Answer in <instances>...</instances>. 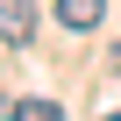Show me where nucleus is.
<instances>
[{"label":"nucleus","mask_w":121,"mask_h":121,"mask_svg":"<svg viewBox=\"0 0 121 121\" xmlns=\"http://www.w3.org/2000/svg\"><path fill=\"white\" fill-rule=\"evenodd\" d=\"M29 36H36V0H0V43L22 50Z\"/></svg>","instance_id":"f257e3e1"},{"label":"nucleus","mask_w":121,"mask_h":121,"mask_svg":"<svg viewBox=\"0 0 121 121\" xmlns=\"http://www.w3.org/2000/svg\"><path fill=\"white\" fill-rule=\"evenodd\" d=\"M100 14H107V0H57V22H64L71 36H86V29H100Z\"/></svg>","instance_id":"f03ea898"},{"label":"nucleus","mask_w":121,"mask_h":121,"mask_svg":"<svg viewBox=\"0 0 121 121\" xmlns=\"http://www.w3.org/2000/svg\"><path fill=\"white\" fill-rule=\"evenodd\" d=\"M7 121H64V107H57V100H14Z\"/></svg>","instance_id":"7ed1b4c3"},{"label":"nucleus","mask_w":121,"mask_h":121,"mask_svg":"<svg viewBox=\"0 0 121 121\" xmlns=\"http://www.w3.org/2000/svg\"><path fill=\"white\" fill-rule=\"evenodd\" d=\"M107 64H114V71H121V43H114V57H107Z\"/></svg>","instance_id":"20e7f679"},{"label":"nucleus","mask_w":121,"mask_h":121,"mask_svg":"<svg viewBox=\"0 0 121 121\" xmlns=\"http://www.w3.org/2000/svg\"><path fill=\"white\" fill-rule=\"evenodd\" d=\"M100 121H121V114H100Z\"/></svg>","instance_id":"39448f33"}]
</instances>
